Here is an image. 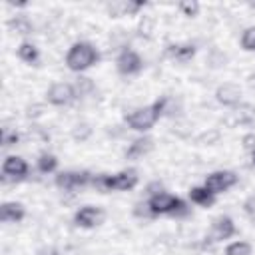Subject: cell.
Here are the masks:
<instances>
[{
    "label": "cell",
    "mask_w": 255,
    "mask_h": 255,
    "mask_svg": "<svg viewBox=\"0 0 255 255\" xmlns=\"http://www.w3.org/2000/svg\"><path fill=\"white\" fill-rule=\"evenodd\" d=\"M239 44L245 52H255V26H249L243 30L241 38H239Z\"/></svg>",
    "instance_id": "cell-21"
},
{
    "label": "cell",
    "mask_w": 255,
    "mask_h": 255,
    "mask_svg": "<svg viewBox=\"0 0 255 255\" xmlns=\"http://www.w3.org/2000/svg\"><path fill=\"white\" fill-rule=\"evenodd\" d=\"M199 2H195V0H185V2H179L177 4V10L185 16V18H195L197 14H199Z\"/></svg>",
    "instance_id": "cell-23"
},
{
    "label": "cell",
    "mask_w": 255,
    "mask_h": 255,
    "mask_svg": "<svg viewBox=\"0 0 255 255\" xmlns=\"http://www.w3.org/2000/svg\"><path fill=\"white\" fill-rule=\"evenodd\" d=\"M133 215L139 217V219H153V213H151L147 201H137L133 205Z\"/></svg>",
    "instance_id": "cell-24"
},
{
    "label": "cell",
    "mask_w": 255,
    "mask_h": 255,
    "mask_svg": "<svg viewBox=\"0 0 255 255\" xmlns=\"http://www.w3.org/2000/svg\"><path fill=\"white\" fill-rule=\"evenodd\" d=\"M147 6V2L143 0H124V2H114L108 4V14L112 18H120V16H135L139 10H143Z\"/></svg>",
    "instance_id": "cell-12"
},
{
    "label": "cell",
    "mask_w": 255,
    "mask_h": 255,
    "mask_svg": "<svg viewBox=\"0 0 255 255\" xmlns=\"http://www.w3.org/2000/svg\"><path fill=\"white\" fill-rule=\"evenodd\" d=\"M145 191H147V195L151 197V195H155V193H161V191H163V185H161L159 181H151V183L145 187Z\"/></svg>",
    "instance_id": "cell-28"
},
{
    "label": "cell",
    "mask_w": 255,
    "mask_h": 255,
    "mask_svg": "<svg viewBox=\"0 0 255 255\" xmlns=\"http://www.w3.org/2000/svg\"><path fill=\"white\" fill-rule=\"evenodd\" d=\"M36 169H38L40 173H44V175L54 173V171L58 169V157H56L54 153H48V151L40 153L38 159H36Z\"/></svg>",
    "instance_id": "cell-19"
},
{
    "label": "cell",
    "mask_w": 255,
    "mask_h": 255,
    "mask_svg": "<svg viewBox=\"0 0 255 255\" xmlns=\"http://www.w3.org/2000/svg\"><path fill=\"white\" fill-rule=\"evenodd\" d=\"M243 213L251 219H255V195H249L245 201H243Z\"/></svg>",
    "instance_id": "cell-27"
},
{
    "label": "cell",
    "mask_w": 255,
    "mask_h": 255,
    "mask_svg": "<svg viewBox=\"0 0 255 255\" xmlns=\"http://www.w3.org/2000/svg\"><path fill=\"white\" fill-rule=\"evenodd\" d=\"M76 98H78L76 88H74L72 84H68V82H56V84H52V86L48 88V92H46V100H48L52 106H58V108L74 104Z\"/></svg>",
    "instance_id": "cell-7"
},
{
    "label": "cell",
    "mask_w": 255,
    "mask_h": 255,
    "mask_svg": "<svg viewBox=\"0 0 255 255\" xmlns=\"http://www.w3.org/2000/svg\"><path fill=\"white\" fill-rule=\"evenodd\" d=\"M251 165H255V149L251 151Z\"/></svg>",
    "instance_id": "cell-30"
},
{
    "label": "cell",
    "mask_w": 255,
    "mask_h": 255,
    "mask_svg": "<svg viewBox=\"0 0 255 255\" xmlns=\"http://www.w3.org/2000/svg\"><path fill=\"white\" fill-rule=\"evenodd\" d=\"M187 195H189V201L195 203V205H199V207H211V205L215 203V193H211L205 185H195V187H191V189L187 191Z\"/></svg>",
    "instance_id": "cell-17"
},
{
    "label": "cell",
    "mask_w": 255,
    "mask_h": 255,
    "mask_svg": "<svg viewBox=\"0 0 255 255\" xmlns=\"http://www.w3.org/2000/svg\"><path fill=\"white\" fill-rule=\"evenodd\" d=\"M116 70L120 76H135L143 70V60L135 50L126 48L116 58Z\"/></svg>",
    "instance_id": "cell-9"
},
{
    "label": "cell",
    "mask_w": 255,
    "mask_h": 255,
    "mask_svg": "<svg viewBox=\"0 0 255 255\" xmlns=\"http://www.w3.org/2000/svg\"><path fill=\"white\" fill-rule=\"evenodd\" d=\"M139 181V175H137V169L129 167V169H122L118 173H100V175H94L92 177V187L106 193V191H129L137 185Z\"/></svg>",
    "instance_id": "cell-1"
},
{
    "label": "cell",
    "mask_w": 255,
    "mask_h": 255,
    "mask_svg": "<svg viewBox=\"0 0 255 255\" xmlns=\"http://www.w3.org/2000/svg\"><path fill=\"white\" fill-rule=\"evenodd\" d=\"M28 163L20 155H8L2 163V181H24L28 177Z\"/></svg>",
    "instance_id": "cell-10"
},
{
    "label": "cell",
    "mask_w": 255,
    "mask_h": 255,
    "mask_svg": "<svg viewBox=\"0 0 255 255\" xmlns=\"http://www.w3.org/2000/svg\"><path fill=\"white\" fill-rule=\"evenodd\" d=\"M163 116V96L157 98L153 104H147V106H141V108H135L129 116H126V122L131 129L135 131H149L157 120Z\"/></svg>",
    "instance_id": "cell-4"
},
{
    "label": "cell",
    "mask_w": 255,
    "mask_h": 255,
    "mask_svg": "<svg viewBox=\"0 0 255 255\" xmlns=\"http://www.w3.org/2000/svg\"><path fill=\"white\" fill-rule=\"evenodd\" d=\"M92 173L82 169V171H60L54 179L56 187H60L62 191H76V189H82L86 185L92 183Z\"/></svg>",
    "instance_id": "cell-5"
},
{
    "label": "cell",
    "mask_w": 255,
    "mask_h": 255,
    "mask_svg": "<svg viewBox=\"0 0 255 255\" xmlns=\"http://www.w3.org/2000/svg\"><path fill=\"white\" fill-rule=\"evenodd\" d=\"M100 62V52L90 42H76L66 52V66L72 72H86Z\"/></svg>",
    "instance_id": "cell-3"
},
{
    "label": "cell",
    "mask_w": 255,
    "mask_h": 255,
    "mask_svg": "<svg viewBox=\"0 0 255 255\" xmlns=\"http://www.w3.org/2000/svg\"><path fill=\"white\" fill-rule=\"evenodd\" d=\"M243 147H245L247 151H253V149H255V135H251V133L245 135V137H243Z\"/></svg>",
    "instance_id": "cell-29"
},
{
    "label": "cell",
    "mask_w": 255,
    "mask_h": 255,
    "mask_svg": "<svg viewBox=\"0 0 255 255\" xmlns=\"http://www.w3.org/2000/svg\"><path fill=\"white\" fill-rule=\"evenodd\" d=\"M225 255H251V245L247 241H233L225 247Z\"/></svg>",
    "instance_id": "cell-22"
},
{
    "label": "cell",
    "mask_w": 255,
    "mask_h": 255,
    "mask_svg": "<svg viewBox=\"0 0 255 255\" xmlns=\"http://www.w3.org/2000/svg\"><path fill=\"white\" fill-rule=\"evenodd\" d=\"M151 149H153V137L141 135V137L133 139V141L128 145V149L124 151V155H126V159H139V157L147 155Z\"/></svg>",
    "instance_id": "cell-15"
},
{
    "label": "cell",
    "mask_w": 255,
    "mask_h": 255,
    "mask_svg": "<svg viewBox=\"0 0 255 255\" xmlns=\"http://www.w3.org/2000/svg\"><path fill=\"white\" fill-rule=\"evenodd\" d=\"M8 26H10L16 34H22V36H28V34L34 32V26H32V22H30L26 16H16V18H12V20L8 22Z\"/></svg>",
    "instance_id": "cell-20"
},
{
    "label": "cell",
    "mask_w": 255,
    "mask_h": 255,
    "mask_svg": "<svg viewBox=\"0 0 255 255\" xmlns=\"http://www.w3.org/2000/svg\"><path fill=\"white\" fill-rule=\"evenodd\" d=\"M215 100L225 106V108H233L241 102V88L237 84H231V82H225L221 86H217L215 90Z\"/></svg>",
    "instance_id": "cell-11"
},
{
    "label": "cell",
    "mask_w": 255,
    "mask_h": 255,
    "mask_svg": "<svg viewBox=\"0 0 255 255\" xmlns=\"http://www.w3.org/2000/svg\"><path fill=\"white\" fill-rule=\"evenodd\" d=\"M26 217V207L20 201H6L0 207V219L4 223H18Z\"/></svg>",
    "instance_id": "cell-16"
},
{
    "label": "cell",
    "mask_w": 255,
    "mask_h": 255,
    "mask_svg": "<svg viewBox=\"0 0 255 255\" xmlns=\"http://www.w3.org/2000/svg\"><path fill=\"white\" fill-rule=\"evenodd\" d=\"M74 88H76V94H78V98H80V96H84L86 92H92V90H94V84H92L90 78H80Z\"/></svg>",
    "instance_id": "cell-25"
},
{
    "label": "cell",
    "mask_w": 255,
    "mask_h": 255,
    "mask_svg": "<svg viewBox=\"0 0 255 255\" xmlns=\"http://www.w3.org/2000/svg\"><path fill=\"white\" fill-rule=\"evenodd\" d=\"M239 181L237 173L235 171H229V169H217V171H211L205 175V181L203 185L211 191V193H223L227 189H231L235 183Z\"/></svg>",
    "instance_id": "cell-6"
},
{
    "label": "cell",
    "mask_w": 255,
    "mask_h": 255,
    "mask_svg": "<svg viewBox=\"0 0 255 255\" xmlns=\"http://www.w3.org/2000/svg\"><path fill=\"white\" fill-rule=\"evenodd\" d=\"M251 8H253V10H255V2H253V4H251Z\"/></svg>",
    "instance_id": "cell-31"
},
{
    "label": "cell",
    "mask_w": 255,
    "mask_h": 255,
    "mask_svg": "<svg viewBox=\"0 0 255 255\" xmlns=\"http://www.w3.org/2000/svg\"><path fill=\"white\" fill-rule=\"evenodd\" d=\"M20 141V135L18 131H2V147H10V145H16Z\"/></svg>",
    "instance_id": "cell-26"
},
{
    "label": "cell",
    "mask_w": 255,
    "mask_h": 255,
    "mask_svg": "<svg viewBox=\"0 0 255 255\" xmlns=\"http://www.w3.org/2000/svg\"><path fill=\"white\" fill-rule=\"evenodd\" d=\"M106 219V211L98 205H84L74 213V225L82 229H94L102 225Z\"/></svg>",
    "instance_id": "cell-8"
},
{
    "label": "cell",
    "mask_w": 255,
    "mask_h": 255,
    "mask_svg": "<svg viewBox=\"0 0 255 255\" xmlns=\"http://www.w3.org/2000/svg\"><path fill=\"white\" fill-rule=\"evenodd\" d=\"M147 205L153 213V217H159V215H169V217H187L189 215V205L187 201H183L181 197L173 195V193H167V191H161V193H155L151 197H147Z\"/></svg>",
    "instance_id": "cell-2"
},
{
    "label": "cell",
    "mask_w": 255,
    "mask_h": 255,
    "mask_svg": "<svg viewBox=\"0 0 255 255\" xmlns=\"http://www.w3.org/2000/svg\"><path fill=\"white\" fill-rule=\"evenodd\" d=\"M18 58L22 60V62H26V64H30V66H36L38 64V60H40V50L32 44V42H22L20 46H18Z\"/></svg>",
    "instance_id": "cell-18"
},
{
    "label": "cell",
    "mask_w": 255,
    "mask_h": 255,
    "mask_svg": "<svg viewBox=\"0 0 255 255\" xmlns=\"http://www.w3.org/2000/svg\"><path fill=\"white\" fill-rule=\"evenodd\" d=\"M195 52H197V46L193 42H175V44H167V48H165V54L177 62L191 60L195 56Z\"/></svg>",
    "instance_id": "cell-14"
},
{
    "label": "cell",
    "mask_w": 255,
    "mask_h": 255,
    "mask_svg": "<svg viewBox=\"0 0 255 255\" xmlns=\"http://www.w3.org/2000/svg\"><path fill=\"white\" fill-rule=\"evenodd\" d=\"M235 231H237L235 223H233V219L229 215H219L211 223V239L213 241H225V239L233 237Z\"/></svg>",
    "instance_id": "cell-13"
}]
</instances>
